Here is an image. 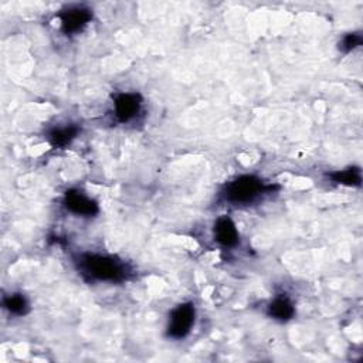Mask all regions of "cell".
Returning a JSON list of instances; mask_svg holds the SVG:
<instances>
[{"label":"cell","instance_id":"obj_12","mask_svg":"<svg viewBox=\"0 0 363 363\" xmlns=\"http://www.w3.org/2000/svg\"><path fill=\"white\" fill-rule=\"evenodd\" d=\"M362 34L360 33H347L342 37V40L339 41V50L342 52H350L354 48H357L359 45H362Z\"/></svg>","mask_w":363,"mask_h":363},{"label":"cell","instance_id":"obj_2","mask_svg":"<svg viewBox=\"0 0 363 363\" xmlns=\"http://www.w3.org/2000/svg\"><path fill=\"white\" fill-rule=\"evenodd\" d=\"M271 184L254 174H241L227 182L220 191L223 201L231 206H250L264 194L272 191Z\"/></svg>","mask_w":363,"mask_h":363},{"label":"cell","instance_id":"obj_3","mask_svg":"<svg viewBox=\"0 0 363 363\" xmlns=\"http://www.w3.org/2000/svg\"><path fill=\"white\" fill-rule=\"evenodd\" d=\"M194 319H196L194 303L191 302L179 303L172 309L169 315L166 335L170 339H176V340L186 337L194 325Z\"/></svg>","mask_w":363,"mask_h":363},{"label":"cell","instance_id":"obj_4","mask_svg":"<svg viewBox=\"0 0 363 363\" xmlns=\"http://www.w3.org/2000/svg\"><path fill=\"white\" fill-rule=\"evenodd\" d=\"M60 27L65 35H74L92 20V11L84 6H69L58 13Z\"/></svg>","mask_w":363,"mask_h":363},{"label":"cell","instance_id":"obj_9","mask_svg":"<svg viewBox=\"0 0 363 363\" xmlns=\"http://www.w3.org/2000/svg\"><path fill=\"white\" fill-rule=\"evenodd\" d=\"M78 132H79V126L74 123L64 125V126H54L52 129H50L47 139L52 147L61 149L68 146L77 138Z\"/></svg>","mask_w":363,"mask_h":363},{"label":"cell","instance_id":"obj_7","mask_svg":"<svg viewBox=\"0 0 363 363\" xmlns=\"http://www.w3.org/2000/svg\"><path fill=\"white\" fill-rule=\"evenodd\" d=\"M214 240L225 248H233L240 241V234L235 223L228 216H221L214 221L213 227Z\"/></svg>","mask_w":363,"mask_h":363},{"label":"cell","instance_id":"obj_6","mask_svg":"<svg viewBox=\"0 0 363 363\" xmlns=\"http://www.w3.org/2000/svg\"><path fill=\"white\" fill-rule=\"evenodd\" d=\"M64 207L79 217H95L99 213L98 203L85 193L71 189L64 194Z\"/></svg>","mask_w":363,"mask_h":363},{"label":"cell","instance_id":"obj_11","mask_svg":"<svg viewBox=\"0 0 363 363\" xmlns=\"http://www.w3.org/2000/svg\"><path fill=\"white\" fill-rule=\"evenodd\" d=\"M3 306L6 311H9L11 315H26L30 309L28 301L23 294H10L7 296H4L3 299Z\"/></svg>","mask_w":363,"mask_h":363},{"label":"cell","instance_id":"obj_8","mask_svg":"<svg viewBox=\"0 0 363 363\" xmlns=\"http://www.w3.org/2000/svg\"><path fill=\"white\" fill-rule=\"evenodd\" d=\"M267 313L269 318H272L274 320H278V322H288L294 318L295 315V306L292 303V301L281 294V295H277L267 306Z\"/></svg>","mask_w":363,"mask_h":363},{"label":"cell","instance_id":"obj_1","mask_svg":"<svg viewBox=\"0 0 363 363\" xmlns=\"http://www.w3.org/2000/svg\"><path fill=\"white\" fill-rule=\"evenodd\" d=\"M75 264L78 272L86 281L119 284L132 275V269L125 261L108 254H79Z\"/></svg>","mask_w":363,"mask_h":363},{"label":"cell","instance_id":"obj_5","mask_svg":"<svg viewBox=\"0 0 363 363\" xmlns=\"http://www.w3.org/2000/svg\"><path fill=\"white\" fill-rule=\"evenodd\" d=\"M143 98L138 92H121L113 98V116L118 122L126 123L135 119L142 111Z\"/></svg>","mask_w":363,"mask_h":363},{"label":"cell","instance_id":"obj_10","mask_svg":"<svg viewBox=\"0 0 363 363\" xmlns=\"http://www.w3.org/2000/svg\"><path fill=\"white\" fill-rule=\"evenodd\" d=\"M329 177L335 183L349 186V187H359L362 184V170H360V167H356V166H350L343 170L332 172V173H329Z\"/></svg>","mask_w":363,"mask_h":363}]
</instances>
